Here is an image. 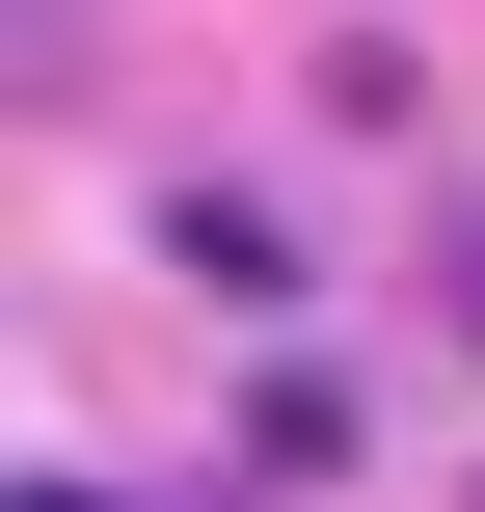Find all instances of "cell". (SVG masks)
Here are the masks:
<instances>
[{
    "instance_id": "cell-1",
    "label": "cell",
    "mask_w": 485,
    "mask_h": 512,
    "mask_svg": "<svg viewBox=\"0 0 485 512\" xmlns=\"http://www.w3.org/2000/svg\"><path fill=\"white\" fill-rule=\"evenodd\" d=\"M162 270H189V297H243V324H270V297H297V243H270V216H243V189H189V216H162Z\"/></svg>"
},
{
    "instance_id": "cell-2",
    "label": "cell",
    "mask_w": 485,
    "mask_h": 512,
    "mask_svg": "<svg viewBox=\"0 0 485 512\" xmlns=\"http://www.w3.org/2000/svg\"><path fill=\"white\" fill-rule=\"evenodd\" d=\"M27 512H108V486H27Z\"/></svg>"
},
{
    "instance_id": "cell-3",
    "label": "cell",
    "mask_w": 485,
    "mask_h": 512,
    "mask_svg": "<svg viewBox=\"0 0 485 512\" xmlns=\"http://www.w3.org/2000/svg\"><path fill=\"white\" fill-rule=\"evenodd\" d=\"M459 324H485V270H459Z\"/></svg>"
}]
</instances>
